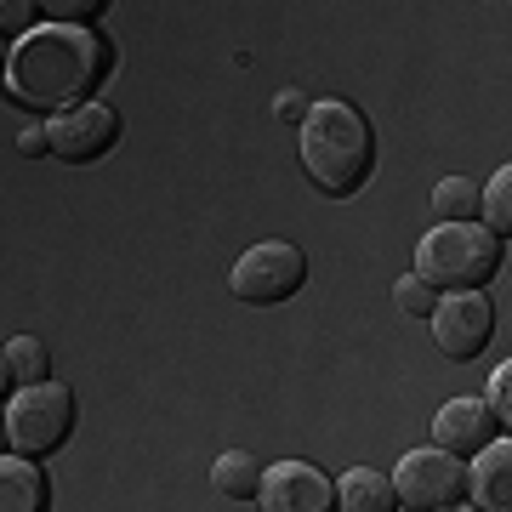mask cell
I'll list each match as a JSON object with an SVG mask.
<instances>
[{
  "label": "cell",
  "mask_w": 512,
  "mask_h": 512,
  "mask_svg": "<svg viewBox=\"0 0 512 512\" xmlns=\"http://www.w3.org/2000/svg\"><path fill=\"white\" fill-rule=\"evenodd\" d=\"M490 336H495V308L484 291L439 296V308H433V342H439V353L478 359V353L490 348Z\"/></svg>",
  "instance_id": "cell-7"
},
{
  "label": "cell",
  "mask_w": 512,
  "mask_h": 512,
  "mask_svg": "<svg viewBox=\"0 0 512 512\" xmlns=\"http://www.w3.org/2000/svg\"><path fill=\"white\" fill-rule=\"evenodd\" d=\"M0 12H6V18H0V29H6V35H18L23 23L35 18V6H23V0H6V6H0Z\"/></svg>",
  "instance_id": "cell-22"
},
{
  "label": "cell",
  "mask_w": 512,
  "mask_h": 512,
  "mask_svg": "<svg viewBox=\"0 0 512 512\" xmlns=\"http://www.w3.org/2000/svg\"><path fill=\"white\" fill-rule=\"evenodd\" d=\"M478 200H484V188L467 183V177H439V188H433V211L444 222H473Z\"/></svg>",
  "instance_id": "cell-17"
},
{
  "label": "cell",
  "mask_w": 512,
  "mask_h": 512,
  "mask_svg": "<svg viewBox=\"0 0 512 512\" xmlns=\"http://www.w3.org/2000/svg\"><path fill=\"white\" fill-rule=\"evenodd\" d=\"M0 365H6V387H40L52 376V353H46L40 336H12Z\"/></svg>",
  "instance_id": "cell-15"
},
{
  "label": "cell",
  "mask_w": 512,
  "mask_h": 512,
  "mask_svg": "<svg viewBox=\"0 0 512 512\" xmlns=\"http://www.w3.org/2000/svg\"><path fill=\"white\" fill-rule=\"evenodd\" d=\"M0 512H46V473L29 456L0 461Z\"/></svg>",
  "instance_id": "cell-13"
},
{
  "label": "cell",
  "mask_w": 512,
  "mask_h": 512,
  "mask_svg": "<svg viewBox=\"0 0 512 512\" xmlns=\"http://www.w3.org/2000/svg\"><path fill=\"white\" fill-rule=\"evenodd\" d=\"M302 279H308V256L296 251L291 239H262L251 251L234 262V296L239 302H251V308H274L285 296L302 291Z\"/></svg>",
  "instance_id": "cell-5"
},
{
  "label": "cell",
  "mask_w": 512,
  "mask_h": 512,
  "mask_svg": "<svg viewBox=\"0 0 512 512\" xmlns=\"http://www.w3.org/2000/svg\"><path fill=\"white\" fill-rule=\"evenodd\" d=\"M467 501L478 512H512V439H490L467 467Z\"/></svg>",
  "instance_id": "cell-11"
},
{
  "label": "cell",
  "mask_w": 512,
  "mask_h": 512,
  "mask_svg": "<svg viewBox=\"0 0 512 512\" xmlns=\"http://www.w3.org/2000/svg\"><path fill=\"white\" fill-rule=\"evenodd\" d=\"M74 433V393L63 382L18 387L6 399V456H46Z\"/></svg>",
  "instance_id": "cell-4"
},
{
  "label": "cell",
  "mask_w": 512,
  "mask_h": 512,
  "mask_svg": "<svg viewBox=\"0 0 512 512\" xmlns=\"http://www.w3.org/2000/svg\"><path fill=\"white\" fill-rule=\"evenodd\" d=\"M376 165V131L353 103L325 97L313 103L302 120V171L313 177V188H325L330 200H348L359 194Z\"/></svg>",
  "instance_id": "cell-2"
},
{
  "label": "cell",
  "mask_w": 512,
  "mask_h": 512,
  "mask_svg": "<svg viewBox=\"0 0 512 512\" xmlns=\"http://www.w3.org/2000/svg\"><path fill=\"white\" fill-rule=\"evenodd\" d=\"M393 302H399L410 319H421V313L433 319V308H439V291H433V285H421V274H404L399 285H393Z\"/></svg>",
  "instance_id": "cell-18"
},
{
  "label": "cell",
  "mask_w": 512,
  "mask_h": 512,
  "mask_svg": "<svg viewBox=\"0 0 512 512\" xmlns=\"http://www.w3.org/2000/svg\"><path fill=\"white\" fill-rule=\"evenodd\" d=\"M439 512H478V507H473V501H467V507H461V501H456V507H439Z\"/></svg>",
  "instance_id": "cell-23"
},
{
  "label": "cell",
  "mask_w": 512,
  "mask_h": 512,
  "mask_svg": "<svg viewBox=\"0 0 512 512\" xmlns=\"http://www.w3.org/2000/svg\"><path fill=\"white\" fill-rule=\"evenodd\" d=\"M336 507L342 512H393L399 507V490L376 467H353V473L336 478Z\"/></svg>",
  "instance_id": "cell-12"
},
{
  "label": "cell",
  "mask_w": 512,
  "mask_h": 512,
  "mask_svg": "<svg viewBox=\"0 0 512 512\" xmlns=\"http://www.w3.org/2000/svg\"><path fill=\"white\" fill-rule=\"evenodd\" d=\"M478 211H484V228H490L495 239H512V160L495 171L490 183H484V200H478Z\"/></svg>",
  "instance_id": "cell-16"
},
{
  "label": "cell",
  "mask_w": 512,
  "mask_h": 512,
  "mask_svg": "<svg viewBox=\"0 0 512 512\" xmlns=\"http://www.w3.org/2000/svg\"><path fill=\"white\" fill-rule=\"evenodd\" d=\"M495 268H501V239L484 222H439L416 245V274L439 296L478 291L495 279Z\"/></svg>",
  "instance_id": "cell-3"
},
{
  "label": "cell",
  "mask_w": 512,
  "mask_h": 512,
  "mask_svg": "<svg viewBox=\"0 0 512 512\" xmlns=\"http://www.w3.org/2000/svg\"><path fill=\"white\" fill-rule=\"evenodd\" d=\"M393 490H399L404 507L416 512H439V507H456L461 495H467V467H461V456H450V450H410V456L393 467Z\"/></svg>",
  "instance_id": "cell-6"
},
{
  "label": "cell",
  "mask_w": 512,
  "mask_h": 512,
  "mask_svg": "<svg viewBox=\"0 0 512 512\" xmlns=\"http://www.w3.org/2000/svg\"><path fill=\"white\" fill-rule=\"evenodd\" d=\"M109 74V40L86 29V23H46L12 46L6 63V92L18 109L35 114H69L80 103H92V92Z\"/></svg>",
  "instance_id": "cell-1"
},
{
  "label": "cell",
  "mask_w": 512,
  "mask_h": 512,
  "mask_svg": "<svg viewBox=\"0 0 512 512\" xmlns=\"http://www.w3.org/2000/svg\"><path fill=\"white\" fill-rule=\"evenodd\" d=\"M484 399H490V410H495V427H507V439H512V359L507 365H495Z\"/></svg>",
  "instance_id": "cell-19"
},
{
  "label": "cell",
  "mask_w": 512,
  "mask_h": 512,
  "mask_svg": "<svg viewBox=\"0 0 512 512\" xmlns=\"http://www.w3.org/2000/svg\"><path fill=\"white\" fill-rule=\"evenodd\" d=\"M52 154L69 165H86V160H103L114 148V137H120V114L109 109V103H80V109L57 114L52 126Z\"/></svg>",
  "instance_id": "cell-8"
},
{
  "label": "cell",
  "mask_w": 512,
  "mask_h": 512,
  "mask_svg": "<svg viewBox=\"0 0 512 512\" xmlns=\"http://www.w3.org/2000/svg\"><path fill=\"white\" fill-rule=\"evenodd\" d=\"M490 439H495L490 399H450L439 416H433V444L450 450V456H478Z\"/></svg>",
  "instance_id": "cell-10"
},
{
  "label": "cell",
  "mask_w": 512,
  "mask_h": 512,
  "mask_svg": "<svg viewBox=\"0 0 512 512\" xmlns=\"http://www.w3.org/2000/svg\"><path fill=\"white\" fill-rule=\"evenodd\" d=\"M256 501H262V512H330L336 507V484L313 461H274Z\"/></svg>",
  "instance_id": "cell-9"
},
{
  "label": "cell",
  "mask_w": 512,
  "mask_h": 512,
  "mask_svg": "<svg viewBox=\"0 0 512 512\" xmlns=\"http://www.w3.org/2000/svg\"><path fill=\"white\" fill-rule=\"evenodd\" d=\"M262 478H268V467H262L251 450H222L217 467H211V484H217V495H228V501L256 495L262 490Z\"/></svg>",
  "instance_id": "cell-14"
},
{
  "label": "cell",
  "mask_w": 512,
  "mask_h": 512,
  "mask_svg": "<svg viewBox=\"0 0 512 512\" xmlns=\"http://www.w3.org/2000/svg\"><path fill=\"white\" fill-rule=\"evenodd\" d=\"M274 114H279V120H308V97H302V92H279L274 97Z\"/></svg>",
  "instance_id": "cell-21"
},
{
  "label": "cell",
  "mask_w": 512,
  "mask_h": 512,
  "mask_svg": "<svg viewBox=\"0 0 512 512\" xmlns=\"http://www.w3.org/2000/svg\"><path fill=\"white\" fill-rule=\"evenodd\" d=\"M18 154H29V160H40V154H52V131L29 126V131L18 137Z\"/></svg>",
  "instance_id": "cell-20"
}]
</instances>
